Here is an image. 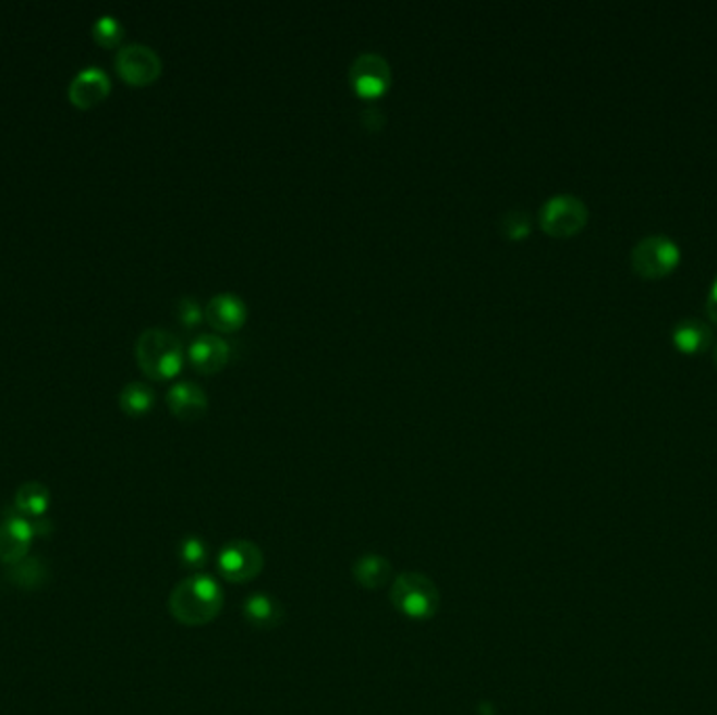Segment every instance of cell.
Masks as SVG:
<instances>
[{"mask_svg":"<svg viewBox=\"0 0 717 715\" xmlns=\"http://www.w3.org/2000/svg\"><path fill=\"white\" fill-rule=\"evenodd\" d=\"M168 606L172 617L183 626H206L221 613V588L206 575L187 577L177 583Z\"/></svg>","mask_w":717,"mask_h":715,"instance_id":"6da1fadb","label":"cell"},{"mask_svg":"<svg viewBox=\"0 0 717 715\" xmlns=\"http://www.w3.org/2000/svg\"><path fill=\"white\" fill-rule=\"evenodd\" d=\"M138 366L154 380H166L177 375L183 366V344L165 328H147L138 334Z\"/></svg>","mask_w":717,"mask_h":715,"instance_id":"7a4b0ae2","label":"cell"},{"mask_svg":"<svg viewBox=\"0 0 717 715\" xmlns=\"http://www.w3.org/2000/svg\"><path fill=\"white\" fill-rule=\"evenodd\" d=\"M390 601L412 619H430L439 608V590L426 575L405 572L392 581Z\"/></svg>","mask_w":717,"mask_h":715,"instance_id":"3957f363","label":"cell"},{"mask_svg":"<svg viewBox=\"0 0 717 715\" xmlns=\"http://www.w3.org/2000/svg\"><path fill=\"white\" fill-rule=\"evenodd\" d=\"M630 260L637 275L655 280L676 269V264L680 262V246L663 233L644 235L632 248Z\"/></svg>","mask_w":717,"mask_h":715,"instance_id":"277c9868","label":"cell"},{"mask_svg":"<svg viewBox=\"0 0 717 715\" xmlns=\"http://www.w3.org/2000/svg\"><path fill=\"white\" fill-rule=\"evenodd\" d=\"M587 206L580 196L556 194L544 201L539 210V223L550 235L567 237L578 233L587 223Z\"/></svg>","mask_w":717,"mask_h":715,"instance_id":"5b68a950","label":"cell"},{"mask_svg":"<svg viewBox=\"0 0 717 715\" xmlns=\"http://www.w3.org/2000/svg\"><path fill=\"white\" fill-rule=\"evenodd\" d=\"M116 70L124 83L133 86L151 85L160 72H162V59L160 56L141 42L124 45L116 53Z\"/></svg>","mask_w":717,"mask_h":715,"instance_id":"8992f818","label":"cell"},{"mask_svg":"<svg viewBox=\"0 0 717 715\" xmlns=\"http://www.w3.org/2000/svg\"><path fill=\"white\" fill-rule=\"evenodd\" d=\"M36 538L29 518L9 513L0 522V563L15 567L28 558L29 545Z\"/></svg>","mask_w":717,"mask_h":715,"instance_id":"52a82bcc","label":"cell"},{"mask_svg":"<svg viewBox=\"0 0 717 715\" xmlns=\"http://www.w3.org/2000/svg\"><path fill=\"white\" fill-rule=\"evenodd\" d=\"M219 569L229 581H252L263 571V552L252 542H231L222 547Z\"/></svg>","mask_w":717,"mask_h":715,"instance_id":"ba28073f","label":"cell"},{"mask_svg":"<svg viewBox=\"0 0 717 715\" xmlns=\"http://www.w3.org/2000/svg\"><path fill=\"white\" fill-rule=\"evenodd\" d=\"M351 83L363 97L380 95L390 83L387 58L376 51H365L351 63Z\"/></svg>","mask_w":717,"mask_h":715,"instance_id":"9c48e42d","label":"cell"},{"mask_svg":"<svg viewBox=\"0 0 717 715\" xmlns=\"http://www.w3.org/2000/svg\"><path fill=\"white\" fill-rule=\"evenodd\" d=\"M111 93V81L108 72L97 65H88L81 70L68 86V97L72 106L78 110H90L106 101Z\"/></svg>","mask_w":717,"mask_h":715,"instance_id":"30bf717a","label":"cell"},{"mask_svg":"<svg viewBox=\"0 0 717 715\" xmlns=\"http://www.w3.org/2000/svg\"><path fill=\"white\" fill-rule=\"evenodd\" d=\"M166 400H168L170 411L174 416H179L181 420H197L208 409V397H206L204 389L190 380L174 382L168 389Z\"/></svg>","mask_w":717,"mask_h":715,"instance_id":"8fae6325","label":"cell"},{"mask_svg":"<svg viewBox=\"0 0 717 715\" xmlns=\"http://www.w3.org/2000/svg\"><path fill=\"white\" fill-rule=\"evenodd\" d=\"M229 344L217 334H199L190 344V359L199 372H217L229 359Z\"/></svg>","mask_w":717,"mask_h":715,"instance_id":"7c38bea8","label":"cell"},{"mask_svg":"<svg viewBox=\"0 0 717 715\" xmlns=\"http://www.w3.org/2000/svg\"><path fill=\"white\" fill-rule=\"evenodd\" d=\"M206 317L222 332L238 330L246 319V303L231 292H221L208 300Z\"/></svg>","mask_w":717,"mask_h":715,"instance_id":"4fadbf2b","label":"cell"},{"mask_svg":"<svg viewBox=\"0 0 717 715\" xmlns=\"http://www.w3.org/2000/svg\"><path fill=\"white\" fill-rule=\"evenodd\" d=\"M673 343L684 353H703L714 343L712 325L701 317H684L673 325Z\"/></svg>","mask_w":717,"mask_h":715,"instance_id":"5bb4252c","label":"cell"},{"mask_svg":"<svg viewBox=\"0 0 717 715\" xmlns=\"http://www.w3.org/2000/svg\"><path fill=\"white\" fill-rule=\"evenodd\" d=\"M244 617L256 630H277L283 624V606L269 594H252L244 604Z\"/></svg>","mask_w":717,"mask_h":715,"instance_id":"9a60e30c","label":"cell"},{"mask_svg":"<svg viewBox=\"0 0 717 715\" xmlns=\"http://www.w3.org/2000/svg\"><path fill=\"white\" fill-rule=\"evenodd\" d=\"M51 506V491L49 486L28 481L17 489L15 493V510L26 518H42Z\"/></svg>","mask_w":717,"mask_h":715,"instance_id":"2e32d148","label":"cell"},{"mask_svg":"<svg viewBox=\"0 0 717 715\" xmlns=\"http://www.w3.org/2000/svg\"><path fill=\"white\" fill-rule=\"evenodd\" d=\"M154 389L145 382H129L122 391H120V407L126 416H143L154 407Z\"/></svg>","mask_w":717,"mask_h":715,"instance_id":"e0dca14e","label":"cell"},{"mask_svg":"<svg viewBox=\"0 0 717 715\" xmlns=\"http://www.w3.org/2000/svg\"><path fill=\"white\" fill-rule=\"evenodd\" d=\"M390 575H392V567L388 565V560L376 554L361 558L355 565V577H357L358 583L365 588L385 585L390 579Z\"/></svg>","mask_w":717,"mask_h":715,"instance_id":"ac0fdd59","label":"cell"},{"mask_svg":"<svg viewBox=\"0 0 717 715\" xmlns=\"http://www.w3.org/2000/svg\"><path fill=\"white\" fill-rule=\"evenodd\" d=\"M93 38L101 47L111 49V47H116V45L122 42V38H124V26H122V22L118 17L106 13V15L97 17L93 22Z\"/></svg>","mask_w":717,"mask_h":715,"instance_id":"d6986e66","label":"cell"},{"mask_svg":"<svg viewBox=\"0 0 717 715\" xmlns=\"http://www.w3.org/2000/svg\"><path fill=\"white\" fill-rule=\"evenodd\" d=\"M499 230L506 237H512V239L524 237L531 231V214L523 208H512L501 217Z\"/></svg>","mask_w":717,"mask_h":715,"instance_id":"ffe728a7","label":"cell"},{"mask_svg":"<svg viewBox=\"0 0 717 715\" xmlns=\"http://www.w3.org/2000/svg\"><path fill=\"white\" fill-rule=\"evenodd\" d=\"M9 577H11L15 583H20V585L32 588V585H36V579H45V569H42V565H40L38 560H28V558H26V560H22L20 565L11 567Z\"/></svg>","mask_w":717,"mask_h":715,"instance_id":"44dd1931","label":"cell"},{"mask_svg":"<svg viewBox=\"0 0 717 715\" xmlns=\"http://www.w3.org/2000/svg\"><path fill=\"white\" fill-rule=\"evenodd\" d=\"M177 317L179 321L185 325V328H194L199 321H202V307L197 303V298L194 296H183L177 300Z\"/></svg>","mask_w":717,"mask_h":715,"instance_id":"7402d4cb","label":"cell"},{"mask_svg":"<svg viewBox=\"0 0 717 715\" xmlns=\"http://www.w3.org/2000/svg\"><path fill=\"white\" fill-rule=\"evenodd\" d=\"M179 554H181L183 565H187V567H202L204 560H206V556H208L206 545H204L202 540H197V538H187L181 544V552Z\"/></svg>","mask_w":717,"mask_h":715,"instance_id":"603a6c76","label":"cell"},{"mask_svg":"<svg viewBox=\"0 0 717 715\" xmlns=\"http://www.w3.org/2000/svg\"><path fill=\"white\" fill-rule=\"evenodd\" d=\"M705 311H707V317L714 321L717 325V275L714 280V284L709 287L707 292V298H705Z\"/></svg>","mask_w":717,"mask_h":715,"instance_id":"cb8c5ba5","label":"cell"},{"mask_svg":"<svg viewBox=\"0 0 717 715\" xmlns=\"http://www.w3.org/2000/svg\"><path fill=\"white\" fill-rule=\"evenodd\" d=\"M714 363H716V368H717V343L716 346H714Z\"/></svg>","mask_w":717,"mask_h":715,"instance_id":"d4e9b609","label":"cell"}]
</instances>
